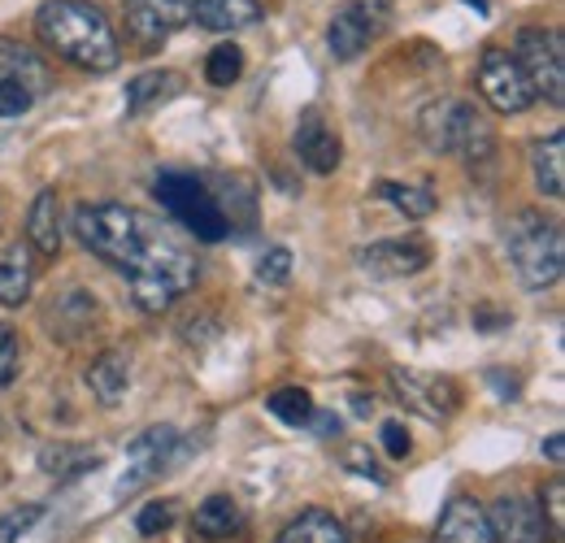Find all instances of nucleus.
<instances>
[{
  "label": "nucleus",
  "mask_w": 565,
  "mask_h": 543,
  "mask_svg": "<svg viewBox=\"0 0 565 543\" xmlns=\"http://www.w3.org/2000/svg\"><path fill=\"white\" fill-rule=\"evenodd\" d=\"M35 35L44 40V49L92 74H109L122 62L118 31L92 0H44L35 9Z\"/></svg>",
  "instance_id": "obj_1"
},
{
  "label": "nucleus",
  "mask_w": 565,
  "mask_h": 543,
  "mask_svg": "<svg viewBox=\"0 0 565 543\" xmlns=\"http://www.w3.org/2000/svg\"><path fill=\"white\" fill-rule=\"evenodd\" d=\"M257 278L270 283V287H282V283L291 278V253H287V248H270V253L262 257V266H257Z\"/></svg>",
  "instance_id": "obj_36"
},
{
  "label": "nucleus",
  "mask_w": 565,
  "mask_h": 543,
  "mask_svg": "<svg viewBox=\"0 0 565 543\" xmlns=\"http://www.w3.org/2000/svg\"><path fill=\"white\" fill-rule=\"evenodd\" d=\"M504 248L526 291H544L562 278V226L540 209H522L504 222Z\"/></svg>",
  "instance_id": "obj_4"
},
{
  "label": "nucleus",
  "mask_w": 565,
  "mask_h": 543,
  "mask_svg": "<svg viewBox=\"0 0 565 543\" xmlns=\"http://www.w3.org/2000/svg\"><path fill=\"white\" fill-rule=\"evenodd\" d=\"M353 413L356 417H370V413H374V401H370V396H361V392H353Z\"/></svg>",
  "instance_id": "obj_40"
},
{
  "label": "nucleus",
  "mask_w": 565,
  "mask_h": 543,
  "mask_svg": "<svg viewBox=\"0 0 565 543\" xmlns=\"http://www.w3.org/2000/svg\"><path fill=\"white\" fill-rule=\"evenodd\" d=\"M188 18L210 31H244L266 18L262 0H188Z\"/></svg>",
  "instance_id": "obj_17"
},
{
  "label": "nucleus",
  "mask_w": 565,
  "mask_h": 543,
  "mask_svg": "<svg viewBox=\"0 0 565 543\" xmlns=\"http://www.w3.org/2000/svg\"><path fill=\"white\" fill-rule=\"evenodd\" d=\"M344 466H349L353 475L370 478V482H387V475L379 470V461L370 457V448H365V444H353V448H344Z\"/></svg>",
  "instance_id": "obj_37"
},
{
  "label": "nucleus",
  "mask_w": 565,
  "mask_h": 543,
  "mask_svg": "<svg viewBox=\"0 0 565 543\" xmlns=\"http://www.w3.org/2000/svg\"><path fill=\"white\" fill-rule=\"evenodd\" d=\"M266 408L287 422V426H309V417H313V401H309V392L305 387H279V392H270L266 396Z\"/></svg>",
  "instance_id": "obj_28"
},
{
  "label": "nucleus",
  "mask_w": 565,
  "mask_h": 543,
  "mask_svg": "<svg viewBox=\"0 0 565 543\" xmlns=\"http://www.w3.org/2000/svg\"><path fill=\"white\" fill-rule=\"evenodd\" d=\"M544 457H548L553 466H562V461H565V444H562V435H548V444H544Z\"/></svg>",
  "instance_id": "obj_39"
},
{
  "label": "nucleus",
  "mask_w": 565,
  "mask_h": 543,
  "mask_svg": "<svg viewBox=\"0 0 565 543\" xmlns=\"http://www.w3.org/2000/svg\"><path fill=\"white\" fill-rule=\"evenodd\" d=\"M239 74H244V53L235 44H217L205 57V78H210L213 87H231Z\"/></svg>",
  "instance_id": "obj_29"
},
{
  "label": "nucleus",
  "mask_w": 565,
  "mask_h": 543,
  "mask_svg": "<svg viewBox=\"0 0 565 543\" xmlns=\"http://www.w3.org/2000/svg\"><path fill=\"white\" fill-rule=\"evenodd\" d=\"M122 274H127V287H131L136 309H143V313H166L179 296H188V291L196 287L201 266H196V257H192L183 244H174V239H170L166 231H157V222H152L140 257Z\"/></svg>",
  "instance_id": "obj_2"
},
{
  "label": "nucleus",
  "mask_w": 565,
  "mask_h": 543,
  "mask_svg": "<svg viewBox=\"0 0 565 543\" xmlns=\"http://www.w3.org/2000/svg\"><path fill=\"white\" fill-rule=\"evenodd\" d=\"M279 543H353L349 526L327 509H305L279 531Z\"/></svg>",
  "instance_id": "obj_21"
},
{
  "label": "nucleus",
  "mask_w": 565,
  "mask_h": 543,
  "mask_svg": "<svg viewBox=\"0 0 565 543\" xmlns=\"http://www.w3.org/2000/svg\"><path fill=\"white\" fill-rule=\"evenodd\" d=\"M31 105H35V92L26 83L0 78V118H22V114H31Z\"/></svg>",
  "instance_id": "obj_31"
},
{
  "label": "nucleus",
  "mask_w": 565,
  "mask_h": 543,
  "mask_svg": "<svg viewBox=\"0 0 565 543\" xmlns=\"http://www.w3.org/2000/svg\"><path fill=\"white\" fill-rule=\"evenodd\" d=\"M531 170H535V183L544 196L562 201L565 196V131H553L548 139H540L531 148Z\"/></svg>",
  "instance_id": "obj_22"
},
{
  "label": "nucleus",
  "mask_w": 565,
  "mask_h": 543,
  "mask_svg": "<svg viewBox=\"0 0 565 543\" xmlns=\"http://www.w3.org/2000/svg\"><path fill=\"white\" fill-rule=\"evenodd\" d=\"M379 439H383V453H387V457H396V461H405V457H409V448H414V444H409V430H405V422H401V417H387V422L379 426Z\"/></svg>",
  "instance_id": "obj_34"
},
{
  "label": "nucleus",
  "mask_w": 565,
  "mask_h": 543,
  "mask_svg": "<svg viewBox=\"0 0 565 543\" xmlns=\"http://www.w3.org/2000/svg\"><path fill=\"white\" fill-rule=\"evenodd\" d=\"M157 196L166 204V213L183 226V231H192L196 239H205V244H217V239H226L231 235V222L222 217V204L213 196L210 188H205V179H196V174H157Z\"/></svg>",
  "instance_id": "obj_6"
},
{
  "label": "nucleus",
  "mask_w": 565,
  "mask_h": 543,
  "mask_svg": "<svg viewBox=\"0 0 565 543\" xmlns=\"http://www.w3.org/2000/svg\"><path fill=\"white\" fill-rule=\"evenodd\" d=\"M26 244L40 257H57L62 253V196L53 188H44L31 204V213H26Z\"/></svg>",
  "instance_id": "obj_18"
},
{
  "label": "nucleus",
  "mask_w": 565,
  "mask_h": 543,
  "mask_svg": "<svg viewBox=\"0 0 565 543\" xmlns=\"http://www.w3.org/2000/svg\"><path fill=\"white\" fill-rule=\"evenodd\" d=\"M87 387H92V396L100 405H118L127 396V387H131V361H127V352H118V348L100 352L92 361V370H87Z\"/></svg>",
  "instance_id": "obj_19"
},
{
  "label": "nucleus",
  "mask_w": 565,
  "mask_h": 543,
  "mask_svg": "<svg viewBox=\"0 0 565 543\" xmlns=\"http://www.w3.org/2000/svg\"><path fill=\"white\" fill-rule=\"evenodd\" d=\"M40 518H44V504H18V509H9L0 518V543H18Z\"/></svg>",
  "instance_id": "obj_30"
},
{
  "label": "nucleus",
  "mask_w": 565,
  "mask_h": 543,
  "mask_svg": "<svg viewBox=\"0 0 565 543\" xmlns=\"http://www.w3.org/2000/svg\"><path fill=\"white\" fill-rule=\"evenodd\" d=\"M13 379H18V331L0 322V387H9Z\"/></svg>",
  "instance_id": "obj_35"
},
{
  "label": "nucleus",
  "mask_w": 565,
  "mask_h": 543,
  "mask_svg": "<svg viewBox=\"0 0 565 543\" xmlns=\"http://www.w3.org/2000/svg\"><path fill=\"white\" fill-rule=\"evenodd\" d=\"M174 448H179V430L174 426H148L140 439H131V448H127V475L118 478L114 496H136L140 487H148L170 466Z\"/></svg>",
  "instance_id": "obj_10"
},
{
  "label": "nucleus",
  "mask_w": 565,
  "mask_h": 543,
  "mask_svg": "<svg viewBox=\"0 0 565 543\" xmlns=\"http://www.w3.org/2000/svg\"><path fill=\"white\" fill-rule=\"evenodd\" d=\"M430 244L409 235V239H379L370 248L356 253V266L370 274V278H409V274H423L430 266Z\"/></svg>",
  "instance_id": "obj_12"
},
{
  "label": "nucleus",
  "mask_w": 565,
  "mask_h": 543,
  "mask_svg": "<svg viewBox=\"0 0 565 543\" xmlns=\"http://www.w3.org/2000/svg\"><path fill=\"white\" fill-rule=\"evenodd\" d=\"M31 283H35L31 248H26V244H13V248L0 257V305H4V309H18V305H26V296H31Z\"/></svg>",
  "instance_id": "obj_23"
},
{
  "label": "nucleus",
  "mask_w": 565,
  "mask_h": 543,
  "mask_svg": "<svg viewBox=\"0 0 565 543\" xmlns=\"http://www.w3.org/2000/svg\"><path fill=\"white\" fill-rule=\"evenodd\" d=\"M100 457L92 448H74V444H57V448H44L40 453V470L53 478H74V475H87L96 470Z\"/></svg>",
  "instance_id": "obj_26"
},
{
  "label": "nucleus",
  "mask_w": 565,
  "mask_h": 543,
  "mask_svg": "<svg viewBox=\"0 0 565 543\" xmlns=\"http://www.w3.org/2000/svg\"><path fill=\"white\" fill-rule=\"evenodd\" d=\"M488 531L492 543H548V522L526 496H500L488 509Z\"/></svg>",
  "instance_id": "obj_13"
},
{
  "label": "nucleus",
  "mask_w": 565,
  "mask_h": 543,
  "mask_svg": "<svg viewBox=\"0 0 565 543\" xmlns=\"http://www.w3.org/2000/svg\"><path fill=\"white\" fill-rule=\"evenodd\" d=\"M244 531V509L231 500V496H210L201 509H196V522H192V535L205 543L231 540Z\"/></svg>",
  "instance_id": "obj_20"
},
{
  "label": "nucleus",
  "mask_w": 565,
  "mask_h": 543,
  "mask_svg": "<svg viewBox=\"0 0 565 543\" xmlns=\"http://www.w3.org/2000/svg\"><path fill=\"white\" fill-rule=\"evenodd\" d=\"M544 522H548V531L553 535H562L565 531V478H553L548 487H544Z\"/></svg>",
  "instance_id": "obj_33"
},
{
  "label": "nucleus",
  "mask_w": 565,
  "mask_h": 543,
  "mask_svg": "<svg viewBox=\"0 0 565 543\" xmlns=\"http://www.w3.org/2000/svg\"><path fill=\"white\" fill-rule=\"evenodd\" d=\"M418 127H423V139L430 152H457L470 166L492 161V131H488L483 114L470 100H435V105H426Z\"/></svg>",
  "instance_id": "obj_5"
},
{
  "label": "nucleus",
  "mask_w": 565,
  "mask_h": 543,
  "mask_svg": "<svg viewBox=\"0 0 565 543\" xmlns=\"http://www.w3.org/2000/svg\"><path fill=\"white\" fill-rule=\"evenodd\" d=\"M179 92H183V74H174V70L136 74V78L127 83V114H143V109H152V105H161V100H170V96H179Z\"/></svg>",
  "instance_id": "obj_24"
},
{
  "label": "nucleus",
  "mask_w": 565,
  "mask_h": 543,
  "mask_svg": "<svg viewBox=\"0 0 565 543\" xmlns=\"http://www.w3.org/2000/svg\"><path fill=\"white\" fill-rule=\"evenodd\" d=\"M122 18L140 49H161L188 26V0H122Z\"/></svg>",
  "instance_id": "obj_11"
},
{
  "label": "nucleus",
  "mask_w": 565,
  "mask_h": 543,
  "mask_svg": "<svg viewBox=\"0 0 565 543\" xmlns=\"http://www.w3.org/2000/svg\"><path fill=\"white\" fill-rule=\"evenodd\" d=\"M291 148H296V157H300L313 174H335V170H340V157H344L340 136L327 127L322 109H305V114H300L296 136H291Z\"/></svg>",
  "instance_id": "obj_14"
},
{
  "label": "nucleus",
  "mask_w": 565,
  "mask_h": 543,
  "mask_svg": "<svg viewBox=\"0 0 565 543\" xmlns=\"http://www.w3.org/2000/svg\"><path fill=\"white\" fill-rule=\"evenodd\" d=\"M309 422H313V435H322V439L340 435V417H335V413H318V408H313V417H309Z\"/></svg>",
  "instance_id": "obj_38"
},
{
  "label": "nucleus",
  "mask_w": 565,
  "mask_h": 543,
  "mask_svg": "<svg viewBox=\"0 0 565 543\" xmlns=\"http://www.w3.org/2000/svg\"><path fill=\"white\" fill-rule=\"evenodd\" d=\"M374 192L392 204V209H401L405 217H430L435 213V192L426 183H387L383 179Z\"/></svg>",
  "instance_id": "obj_27"
},
{
  "label": "nucleus",
  "mask_w": 565,
  "mask_h": 543,
  "mask_svg": "<svg viewBox=\"0 0 565 543\" xmlns=\"http://www.w3.org/2000/svg\"><path fill=\"white\" fill-rule=\"evenodd\" d=\"M513 62L522 66L526 83L535 96H544L548 105H562L565 100V40L562 31H544V26H526L518 31V53Z\"/></svg>",
  "instance_id": "obj_7"
},
{
  "label": "nucleus",
  "mask_w": 565,
  "mask_h": 543,
  "mask_svg": "<svg viewBox=\"0 0 565 543\" xmlns=\"http://www.w3.org/2000/svg\"><path fill=\"white\" fill-rule=\"evenodd\" d=\"M479 92L495 114H526L535 105V92L526 83L522 66L504 49H483L479 57Z\"/></svg>",
  "instance_id": "obj_9"
},
{
  "label": "nucleus",
  "mask_w": 565,
  "mask_h": 543,
  "mask_svg": "<svg viewBox=\"0 0 565 543\" xmlns=\"http://www.w3.org/2000/svg\"><path fill=\"white\" fill-rule=\"evenodd\" d=\"M435 543H492L488 509L470 496L448 500V509L439 513V526H435Z\"/></svg>",
  "instance_id": "obj_16"
},
{
  "label": "nucleus",
  "mask_w": 565,
  "mask_h": 543,
  "mask_svg": "<svg viewBox=\"0 0 565 543\" xmlns=\"http://www.w3.org/2000/svg\"><path fill=\"white\" fill-rule=\"evenodd\" d=\"M170 526H174V504H170V500L143 504L140 518H136V531H140L143 540H148V535H161V531H170Z\"/></svg>",
  "instance_id": "obj_32"
},
{
  "label": "nucleus",
  "mask_w": 565,
  "mask_h": 543,
  "mask_svg": "<svg viewBox=\"0 0 565 543\" xmlns=\"http://www.w3.org/2000/svg\"><path fill=\"white\" fill-rule=\"evenodd\" d=\"M148 231H152V217H143L127 204H78L74 209L78 244L114 270H127L140 257Z\"/></svg>",
  "instance_id": "obj_3"
},
{
  "label": "nucleus",
  "mask_w": 565,
  "mask_h": 543,
  "mask_svg": "<svg viewBox=\"0 0 565 543\" xmlns=\"http://www.w3.org/2000/svg\"><path fill=\"white\" fill-rule=\"evenodd\" d=\"M392 22V0H349L344 9H335L327 44L335 62H356Z\"/></svg>",
  "instance_id": "obj_8"
},
{
  "label": "nucleus",
  "mask_w": 565,
  "mask_h": 543,
  "mask_svg": "<svg viewBox=\"0 0 565 543\" xmlns=\"http://www.w3.org/2000/svg\"><path fill=\"white\" fill-rule=\"evenodd\" d=\"M0 78H18L35 96L49 87V70L40 66V57L31 49H18V44H0Z\"/></svg>",
  "instance_id": "obj_25"
},
{
  "label": "nucleus",
  "mask_w": 565,
  "mask_h": 543,
  "mask_svg": "<svg viewBox=\"0 0 565 543\" xmlns=\"http://www.w3.org/2000/svg\"><path fill=\"white\" fill-rule=\"evenodd\" d=\"M392 387H396V396H401L405 405L418 408L430 422L457 413V405H461V392H457L452 379H418V374H409V370H392Z\"/></svg>",
  "instance_id": "obj_15"
}]
</instances>
